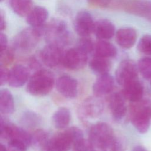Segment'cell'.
I'll list each match as a JSON object with an SVG mask.
<instances>
[{
  "mask_svg": "<svg viewBox=\"0 0 151 151\" xmlns=\"http://www.w3.org/2000/svg\"><path fill=\"white\" fill-rule=\"evenodd\" d=\"M89 140L93 145L100 149L110 148L113 151L117 150V142L111 127L104 122L93 124L89 131Z\"/></svg>",
  "mask_w": 151,
  "mask_h": 151,
  "instance_id": "cell-1",
  "label": "cell"
},
{
  "mask_svg": "<svg viewBox=\"0 0 151 151\" xmlns=\"http://www.w3.org/2000/svg\"><path fill=\"white\" fill-rule=\"evenodd\" d=\"M54 78L52 74L47 70H40L35 73L27 84V91L32 96H43L52 89Z\"/></svg>",
  "mask_w": 151,
  "mask_h": 151,
  "instance_id": "cell-2",
  "label": "cell"
},
{
  "mask_svg": "<svg viewBox=\"0 0 151 151\" xmlns=\"http://www.w3.org/2000/svg\"><path fill=\"white\" fill-rule=\"evenodd\" d=\"M130 109V120L140 133L147 132L151 119V104L148 101L140 100L133 103Z\"/></svg>",
  "mask_w": 151,
  "mask_h": 151,
  "instance_id": "cell-3",
  "label": "cell"
},
{
  "mask_svg": "<svg viewBox=\"0 0 151 151\" xmlns=\"http://www.w3.org/2000/svg\"><path fill=\"white\" fill-rule=\"evenodd\" d=\"M44 34L48 44L62 47L71 41V35L66 23L60 19L51 21L44 29Z\"/></svg>",
  "mask_w": 151,
  "mask_h": 151,
  "instance_id": "cell-4",
  "label": "cell"
},
{
  "mask_svg": "<svg viewBox=\"0 0 151 151\" xmlns=\"http://www.w3.org/2000/svg\"><path fill=\"white\" fill-rule=\"evenodd\" d=\"M42 28H25L18 32L13 38V47L21 51H29L38 44L42 35Z\"/></svg>",
  "mask_w": 151,
  "mask_h": 151,
  "instance_id": "cell-5",
  "label": "cell"
},
{
  "mask_svg": "<svg viewBox=\"0 0 151 151\" xmlns=\"http://www.w3.org/2000/svg\"><path fill=\"white\" fill-rule=\"evenodd\" d=\"M103 103L99 97H90L85 99L80 105L78 114L84 121L99 117L103 110Z\"/></svg>",
  "mask_w": 151,
  "mask_h": 151,
  "instance_id": "cell-6",
  "label": "cell"
},
{
  "mask_svg": "<svg viewBox=\"0 0 151 151\" xmlns=\"http://www.w3.org/2000/svg\"><path fill=\"white\" fill-rule=\"evenodd\" d=\"M87 62V53L78 47L67 50L63 55L62 63L66 68L72 70L83 68Z\"/></svg>",
  "mask_w": 151,
  "mask_h": 151,
  "instance_id": "cell-7",
  "label": "cell"
},
{
  "mask_svg": "<svg viewBox=\"0 0 151 151\" xmlns=\"http://www.w3.org/2000/svg\"><path fill=\"white\" fill-rule=\"evenodd\" d=\"M137 65L130 60L122 61L116 71V80L120 86H124L127 83L137 79Z\"/></svg>",
  "mask_w": 151,
  "mask_h": 151,
  "instance_id": "cell-8",
  "label": "cell"
},
{
  "mask_svg": "<svg viewBox=\"0 0 151 151\" xmlns=\"http://www.w3.org/2000/svg\"><path fill=\"white\" fill-rule=\"evenodd\" d=\"M117 5L128 12L142 16L151 21V2L143 0H120Z\"/></svg>",
  "mask_w": 151,
  "mask_h": 151,
  "instance_id": "cell-9",
  "label": "cell"
},
{
  "mask_svg": "<svg viewBox=\"0 0 151 151\" xmlns=\"http://www.w3.org/2000/svg\"><path fill=\"white\" fill-rule=\"evenodd\" d=\"M73 145V137L67 129L50 138L43 151H69Z\"/></svg>",
  "mask_w": 151,
  "mask_h": 151,
  "instance_id": "cell-10",
  "label": "cell"
},
{
  "mask_svg": "<svg viewBox=\"0 0 151 151\" xmlns=\"http://www.w3.org/2000/svg\"><path fill=\"white\" fill-rule=\"evenodd\" d=\"M95 22L91 15L87 11H80L76 15L74 28L81 37H88L94 32Z\"/></svg>",
  "mask_w": 151,
  "mask_h": 151,
  "instance_id": "cell-11",
  "label": "cell"
},
{
  "mask_svg": "<svg viewBox=\"0 0 151 151\" xmlns=\"http://www.w3.org/2000/svg\"><path fill=\"white\" fill-rule=\"evenodd\" d=\"M40 58L42 63L49 67H54L62 63L64 53L62 47L48 44L40 52Z\"/></svg>",
  "mask_w": 151,
  "mask_h": 151,
  "instance_id": "cell-12",
  "label": "cell"
},
{
  "mask_svg": "<svg viewBox=\"0 0 151 151\" xmlns=\"http://www.w3.org/2000/svg\"><path fill=\"white\" fill-rule=\"evenodd\" d=\"M56 88L58 91L66 98L74 99L77 96V81L70 76H63L60 77L56 81Z\"/></svg>",
  "mask_w": 151,
  "mask_h": 151,
  "instance_id": "cell-13",
  "label": "cell"
},
{
  "mask_svg": "<svg viewBox=\"0 0 151 151\" xmlns=\"http://www.w3.org/2000/svg\"><path fill=\"white\" fill-rule=\"evenodd\" d=\"M125 100L122 93H114L109 97V106L112 117L115 121L121 120L126 113Z\"/></svg>",
  "mask_w": 151,
  "mask_h": 151,
  "instance_id": "cell-14",
  "label": "cell"
},
{
  "mask_svg": "<svg viewBox=\"0 0 151 151\" xmlns=\"http://www.w3.org/2000/svg\"><path fill=\"white\" fill-rule=\"evenodd\" d=\"M29 72L28 69L21 64L14 66L9 71L8 84L12 87H19L28 80Z\"/></svg>",
  "mask_w": 151,
  "mask_h": 151,
  "instance_id": "cell-15",
  "label": "cell"
},
{
  "mask_svg": "<svg viewBox=\"0 0 151 151\" xmlns=\"http://www.w3.org/2000/svg\"><path fill=\"white\" fill-rule=\"evenodd\" d=\"M136 31L130 27H124L119 29L116 33V41L122 48L129 49L132 48L137 40Z\"/></svg>",
  "mask_w": 151,
  "mask_h": 151,
  "instance_id": "cell-16",
  "label": "cell"
},
{
  "mask_svg": "<svg viewBox=\"0 0 151 151\" xmlns=\"http://www.w3.org/2000/svg\"><path fill=\"white\" fill-rule=\"evenodd\" d=\"M123 87L122 93L126 100L132 103L142 100L143 95V87L137 79L127 83Z\"/></svg>",
  "mask_w": 151,
  "mask_h": 151,
  "instance_id": "cell-17",
  "label": "cell"
},
{
  "mask_svg": "<svg viewBox=\"0 0 151 151\" xmlns=\"http://www.w3.org/2000/svg\"><path fill=\"white\" fill-rule=\"evenodd\" d=\"M113 87V77L107 73L99 76L93 84V91L95 96L100 97L109 93Z\"/></svg>",
  "mask_w": 151,
  "mask_h": 151,
  "instance_id": "cell-18",
  "label": "cell"
},
{
  "mask_svg": "<svg viewBox=\"0 0 151 151\" xmlns=\"http://www.w3.org/2000/svg\"><path fill=\"white\" fill-rule=\"evenodd\" d=\"M27 17V22L32 28H42L48 17V12L42 6H35Z\"/></svg>",
  "mask_w": 151,
  "mask_h": 151,
  "instance_id": "cell-19",
  "label": "cell"
},
{
  "mask_svg": "<svg viewBox=\"0 0 151 151\" xmlns=\"http://www.w3.org/2000/svg\"><path fill=\"white\" fill-rule=\"evenodd\" d=\"M93 32L100 40H107L114 36L115 27L110 20L100 19L95 22Z\"/></svg>",
  "mask_w": 151,
  "mask_h": 151,
  "instance_id": "cell-20",
  "label": "cell"
},
{
  "mask_svg": "<svg viewBox=\"0 0 151 151\" xmlns=\"http://www.w3.org/2000/svg\"><path fill=\"white\" fill-rule=\"evenodd\" d=\"M95 56L103 58H112L117 55L116 47L106 40H100L94 45Z\"/></svg>",
  "mask_w": 151,
  "mask_h": 151,
  "instance_id": "cell-21",
  "label": "cell"
},
{
  "mask_svg": "<svg viewBox=\"0 0 151 151\" xmlns=\"http://www.w3.org/2000/svg\"><path fill=\"white\" fill-rule=\"evenodd\" d=\"M70 120V111L65 107H60L57 109L52 117V122L54 126L58 129L66 127L69 124Z\"/></svg>",
  "mask_w": 151,
  "mask_h": 151,
  "instance_id": "cell-22",
  "label": "cell"
},
{
  "mask_svg": "<svg viewBox=\"0 0 151 151\" xmlns=\"http://www.w3.org/2000/svg\"><path fill=\"white\" fill-rule=\"evenodd\" d=\"M15 110L14 100L11 92L3 88L0 91V111L3 114H11Z\"/></svg>",
  "mask_w": 151,
  "mask_h": 151,
  "instance_id": "cell-23",
  "label": "cell"
},
{
  "mask_svg": "<svg viewBox=\"0 0 151 151\" xmlns=\"http://www.w3.org/2000/svg\"><path fill=\"white\" fill-rule=\"evenodd\" d=\"M89 67L93 73L100 76L109 73L111 64L106 58L95 56L90 60Z\"/></svg>",
  "mask_w": 151,
  "mask_h": 151,
  "instance_id": "cell-24",
  "label": "cell"
},
{
  "mask_svg": "<svg viewBox=\"0 0 151 151\" xmlns=\"http://www.w3.org/2000/svg\"><path fill=\"white\" fill-rule=\"evenodd\" d=\"M32 0H9L12 10L20 17L27 16L32 9Z\"/></svg>",
  "mask_w": 151,
  "mask_h": 151,
  "instance_id": "cell-25",
  "label": "cell"
},
{
  "mask_svg": "<svg viewBox=\"0 0 151 151\" xmlns=\"http://www.w3.org/2000/svg\"><path fill=\"white\" fill-rule=\"evenodd\" d=\"M48 133L43 130H37L31 134V145L34 149L43 151L49 140Z\"/></svg>",
  "mask_w": 151,
  "mask_h": 151,
  "instance_id": "cell-26",
  "label": "cell"
},
{
  "mask_svg": "<svg viewBox=\"0 0 151 151\" xmlns=\"http://www.w3.org/2000/svg\"><path fill=\"white\" fill-rule=\"evenodd\" d=\"M137 65L139 71L144 78L151 79V57L142 58L139 60Z\"/></svg>",
  "mask_w": 151,
  "mask_h": 151,
  "instance_id": "cell-27",
  "label": "cell"
},
{
  "mask_svg": "<svg viewBox=\"0 0 151 151\" xmlns=\"http://www.w3.org/2000/svg\"><path fill=\"white\" fill-rule=\"evenodd\" d=\"M137 50L142 54L151 55V35L146 34L141 37L137 44Z\"/></svg>",
  "mask_w": 151,
  "mask_h": 151,
  "instance_id": "cell-28",
  "label": "cell"
},
{
  "mask_svg": "<svg viewBox=\"0 0 151 151\" xmlns=\"http://www.w3.org/2000/svg\"><path fill=\"white\" fill-rule=\"evenodd\" d=\"M94 147L89 140L83 139L73 146L71 151H95Z\"/></svg>",
  "mask_w": 151,
  "mask_h": 151,
  "instance_id": "cell-29",
  "label": "cell"
},
{
  "mask_svg": "<svg viewBox=\"0 0 151 151\" xmlns=\"http://www.w3.org/2000/svg\"><path fill=\"white\" fill-rule=\"evenodd\" d=\"M86 53L88 54L94 51V45L91 39L88 37H81L78 41L77 46Z\"/></svg>",
  "mask_w": 151,
  "mask_h": 151,
  "instance_id": "cell-30",
  "label": "cell"
},
{
  "mask_svg": "<svg viewBox=\"0 0 151 151\" xmlns=\"http://www.w3.org/2000/svg\"><path fill=\"white\" fill-rule=\"evenodd\" d=\"M14 54L13 51L8 48L2 52H1V65L5 66L9 64L13 61Z\"/></svg>",
  "mask_w": 151,
  "mask_h": 151,
  "instance_id": "cell-31",
  "label": "cell"
},
{
  "mask_svg": "<svg viewBox=\"0 0 151 151\" xmlns=\"http://www.w3.org/2000/svg\"><path fill=\"white\" fill-rule=\"evenodd\" d=\"M28 147L23 143L15 140L8 142V151H26Z\"/></svg>",
  "mask_w": 151,
  "mask_h": 151,
  "instance_id": "cell-32",
  "label": "cell"
},
{
  "mask_svg": "<svg viewBox=\"0 0 151 151\" xmlns=\"http://www.w3.org/2000/svg\"><path fill=\"white\" fill-rule=\"evenodd\" d=\"M88 5L94 8H103L107 6L111 0H87Z\"/></svg>",
  "mask_w": 151,
  "mask_h": 151,
  "instance_id": "cell-33",
  "label": "cell"
},
{
  "mask_svg": "<svg viewBox=\"0 0 151 151\" xmlns=\"http://www.w3.org/2000/svg\"><path fill=\"white\" fill-rule=\"evenodd\" d=\"M0 84L1 86H3L8 81L9 78V71L7 70L5 66L1 65L0 67Z\"/></svg>",
  "mask_w": 151,
  "mask_h": 151,
  "instance_id": "cell-34",
  "label": "cell"
},
{
  "mask_svg": "<svg viewBox=\"0 0 151 151\" xmlns=\"http://www.w3.org/2000/svg\"><path fill=\"white\" fill-rule=\"evenodd\" d=\"M37 115L34 114L33 113H28L24 118V120L26 122L27 126H35L38 118L36 116Z\"/></svg>",
  "mask_w": 151,
  "mask_h": 151,
  "instance_id": "cell-35",
  "label": "cell"
},
{
  "mask_svg": "<svg viewBox=\"0 0 151 151\" xmlns=\"http://www.w3.org/2000/svg\"><path fill=\"white\" fill-rule=\"evenodd\" d=\"M8 46V37L5 34L1 32L0 34V47L1 52L4 51L7 48Z\"/></svg>",
  "mask_w": 151,
  "mask_h": 151,
  "instance_id": "cell-36",
  "label": "cell"
},
{
  "mask_svg": "<svg viewBox=\"0 0 151 151\" xmlns=\"http://www.w3.org/2000/svg\"><path fill=\"white\" fill-rule=\"evenodd\" d=\"M6 27V21L5 18V16L4 15L2 12L1 11V30H4L5 29Z\"/></svg>",
  "mask_w": 151,
  "mask_h": 151,
  "instance_id": "cell-37",
  "label": "cell"
},
{
  "mask_svg": "<svg viewBox=\"0 0 151 151\" xmlns=\"http://www.w3.org/2000/svg\"><path fill=\"white\" fill-rule=\"evenodd\" d=\"M132 151H147V150L142 146H136L133 148Z\"/></svg>",
  "mask_w": 151,
  "mask_h": 151,
  "instance_id": "cell-38",
  "label": "cell"
},
{
  "mask_svg": "<svg viewBox=\"0 0 151 151\" xmlns=\"http://www.w3.org/2000/svg\"><path fill=\"white\" fill-rule=\"evenodd\" d=\"M0 151H8L6 147L2 143L0 145Z\"/></svg>",
  "mask_w": 151,
  "mask_h": 151,
  "instance_id": "cell-39",
  "label": "cell"
},
{
  "mask_svg": "<svg viewBox=\"0 0 151 151\" xmlns=\"http://www.w3.org/2000/svg\"><path fill=\"white\" fill-rule=\"evenodd\" d=\"M1 1H4V0H1Z\"/></svg>",
  "mask_w": 151,
  "mask_h": 151,
  "instance_id": "cell-40",
  "label": "cell"
},
{
  "mask_svg": "<svg viewBox=\"0 0 151 151\" xmlns=\"http://www.w3.org/2000/svg\"><path fill=\"white\" fill-rule=\"evenodd\" d=\"M103 151H104V150H103Z\"/></svg>",
  "mask_w": 151,
  "mask_h": 151,
  "instance_id": "cell-41",
  "label": "cell"
}]
</instances>
